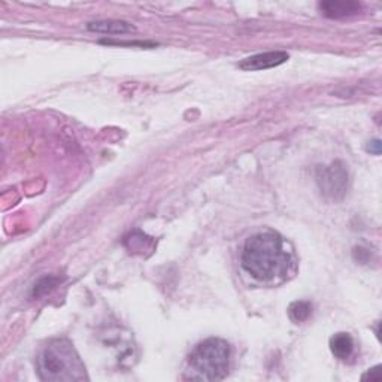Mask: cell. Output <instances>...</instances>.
Returning a JSON list of instances; mask_svg holds the SVG:
<instances>
[{"instance_id":"obj_12","label":"cell","mask_w":382,"mask_h":382,"mask_svg":"<svg viewBox=\"0 0 382 382\" xmlns=\"http://www.w3.org/2000/svg\"><path fill=\"white\" fill-rule=\"evenodd\" d=\"M368 151H369V152H373V154H376V156H379V154H381V141L376 139V141L369 142V145H368Z\"/></svg>"},{"instance_id":"obj_3","label":"cell","mask_w":382,"mask_h":382,"mask_svg":"<svg viewBox=\"0 0 382 382\" xmlns=\"http://www.w3.org/2000/svg\"><path fill=\"white\" fill-rule=\"evenodd\" d=\"M230 368V345L218 338L198 344L189 359V378L197 381H221Z\"/></svg>"},{"instance_id":"obj_4","label":"cell","mask_w":382,"mask_h":382,"mask_svg":"<svg viewBox=\"0 0 382 382\" xmlns=\"http://www.w3.org/2000/svg\"><path fill=\"white\" fill-rule=\"evenodd\" d=\"M317 184L326 197L339 201L348 191L349 175L342 161H334L329 166H319L317 169Z\"/></svg>"},{"instance_id":"obj_8","label":"cell","mask_w":382,"mask_h":382,"mask_svg":"<svg viewBox=\"0 0 382 382\" xmlns=\"http://www.w3.org/2000/svg\"><path fill=\"white\" fill-rule=\"evenodd\" d=\"M330 349L336 359L346 360L354 353V339L348 333H336L330 339Z\"/></svg>"},{"instance_id":"obj_6","label":"cell","mask_w":382,"mask_h":382,"mask_svg":"<svg viewBox=\"0 0 382 382\" xmlns=\"http://www.w3.org/2000/svg\"><path fill=\"white\" fill-rule=\"evenodd\" d=\"M288 60V54L284 51H269V53H262V54H255L251 57L243 58L239 63V68L242 70H266L277 68L282 63H285Z\"/></svg>"},{"instance_id":"obj_7","label":"cell","mask_w":382,"mask_h":382,"mask_svg":"<svg viewBox=\"0 0 382 382\" xmlns=\"http://www.w3.org/2000/svg\"><path fill=\"white\" fill-rule=\"evenodd\" d=\"M87 28L90 32L103 33V35H127L136 32V27L127 21L121 20H100L88 23Z\"/></svg>"},{"instance_id":"obj_2","label":"cell","mask_w":382,"mask_h":382,"mask_svg":"<svg viewBox=\"0 0 382 382\" xmlns=\"http://www.w3.org/2000/svg\"><path fill=\"white\" fill-rule=\"evenodd\" d=\"M42 381L81 382L87 379L85 366L73 345L66 339L50 342L36 360Z\"/></svg>"},{"instance_id":"obj_1","label":"cell","mask_w":382,"mask_h":382,"mask_svg":"<svg viewBox=\"0 0 382 382\" xmlns=\"http://www.w3.org/2000/svg\"><path fill=\"white\" fill-rule=\"evenodd\" d=\"M242 267L262 282L285 281L295 270V257L287 240L275 232L257 233L247 239L240 255Z\"/></svg>"},{"instance_id":"obj_10","label":"cell","mask_w":382,"mask_h":382,"mask_svg":"<svg viewBox=\"0 0 382 382\" xmlns=\"http://www.w3.org/2000/svg\"><path fill=\"white\" fill-rule=\"evenodd\" d=\"M60 280L57 277H43L41 278L35 285H33V290H32V297L33 299H39V297H43L47 296L48 293H51L53 290L58 285Z\"/></svg>"},{"instance_id":"obj_9","label":"cell","mask_w":382,"mask_h":382,"mask_svg":"<svg viewBox=\"0 0 382 382\" xmlns=\"http://www.w3.org/2000/svg\"><path fill=\"white\" fill-rule=\"evenodd\" d=\"M290 318H292L295 323H303V321L309 319V317L312 315V304L311 302H295L292 307L288 309Z\"/></svg>"},{"instance_id":"obj_11","label":"cell","mask_w":382,"mask_h":382,"mask_svg":"<svg viewBox=\"0 0 382 382\" xmlns=\"http://www.w3.org/2000/svg\"><path fill=\"white\" fill-rule=\"evenodd\" d=\"M382 375H381V366H376V368L371 369L368 373L363 375V379H371V381H381Z\"/></svg>"},{"instance_id":"obj_5","label":"cell","mask_w":382,"mask_h":382,"mask_svg":"<svg viewBox=\"0 0 382 382\" xmlns=\"http://www.w3.org/2000/svg\"><path fill=\"white\" fill-rule=\"evenodd\" d=\"M318 9L327 18L342 20L359 15L363 6L354 0H327V2H319Z\"/></svg>"}]
</instances>
